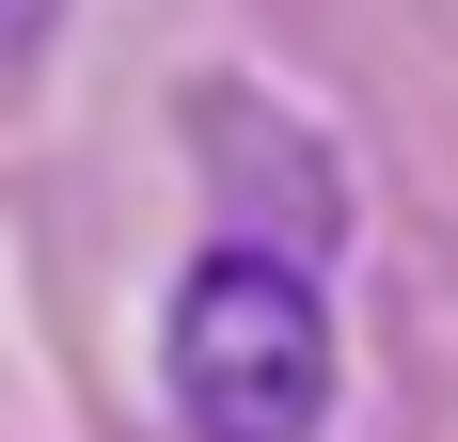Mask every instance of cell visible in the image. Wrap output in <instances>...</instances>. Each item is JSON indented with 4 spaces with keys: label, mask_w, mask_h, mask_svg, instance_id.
Returning a JSON list of instances; mask_svg holds the SVG:
<instances>
[{
    "label": "cell",
    "mask_w": 458,
    "mask_h": 442,
    "mask_svg": "<svg viewBox=\"0 0 458 442\" xmlns=\"http://www.w3.org/2000/svg\"><path fill=\"white\" fill-rule=\"evenodd\" d=\"M190 142L237 158V237H269V253H348V174H332V142H301L269 95L206 80L190 95Z\"/></svg>",
    "instance_id": "2"
},
{
    "label": "cell",
    "mask_w": 458,
    "mask_h": 442,
    "mask_svg": "<svg viewBox=\"0 0 458 442\" xmlns=\"http://www.w3.org/2000/svg\"><path fill=\"white\" fill-rule=\"evenodd\" d=\"M47 32H64V0H0V80H32Z\"/></svg>",
    "instance_id": "3"
},
{
    "label": "cell",
    "mask_w": 458,
    "mask_h": 442,
    "mask_svg": "<svg viewBox=\"0 0 458 442\" xmlns=\"http://www.w3.org/2000/svg\"><path fill=\"white\" fill-rule=\"evenodd\" d=\"M174 427L190 442H317L332 427V301L317 268L269 253V237H206L174 285Z\"/></svg>",
    "instance_id": "1"
}]
</instances>
